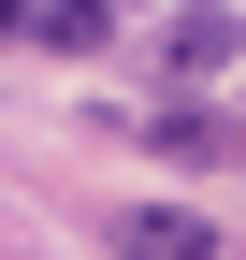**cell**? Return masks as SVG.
<instances>
[{"instance_id":"obj_4","label":"cell","mask_w":246,"mask_h":260,"mask_svg":"<svg viewBox=\"0 0 246 260\" xmlns=\"http://www.w3.org/2000/svg\"><path fill=\"white\" fill-rule=\"evenodd\" d=\"M116 29H131V0H44V15H29V44H58V58H102Z\"/></svg>"},{"instance_id":"obj_2","label":"cell","mask_w":246,"mask_h":260,"mask_svg":"<svg viewBox=\"0 0 246 260\" xmlns=\"http://www.w3.org/2000/svg\"><path fill=\"white\" fill-rule=\"evenodd\" d=\"M232 58H246V15H232V0H174L160 73H174V87H203V73H232Z\"/></svg>"},{"instance_id":"obj_3","label":"cell","mask_w":246,"mask_h":260,"mask_svg":"<svg viewBox=\"0 0 246 260\" xmlns=\"http://www.w3.org/2000/svg\"><path fill=\"white\" fill-rule=\"evenodd\" d=\"M116 260H218V217L203 203H131L116 217Z\"/></svg>"},{"instance_id":"obj_5","label":"cell","mask_w":246,"mask_h":260,"mask_svg":"<svg viewBox=\"0 0 246 260\" xmlns=\"http://www.w3.org/2000/svg\"><path fill=\"white\" fill-rule=\"evenodd\" d=\"M29 15H44V0H0V44H15V29H29Z\"/></svg>"},{"instance_id":"obj_1","label":"cell","mask_w":246,"mask_h":260,"mask_svg":"<svg viewBox=\"0 0 246 260\" xmlns=\"http://www.w3.org/2000/svg\"><path fill=\"white\" fill-rule=\"evenodd\" d=\"M116 130L160 145V159H189V174H246V116H218V102H131Z\"/></svg>"}]
</instances>
